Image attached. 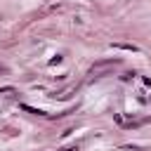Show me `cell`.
<instances>
[{
    "label": "cell",
    "instance_id": "6da1fadb",
    "mask_svg": "<svg viewBox=\"0 0 151 151\" xmlns=\"http://www.w3.org/2000/svg\"><path fill=\"white\" fill-rule=\"evenodd\" d=\"M118 64H120V59H101V61H94V64H92L90 73H92L94 78H101L106 68H113V66H118Z\"/></svg>",
    "mask_w": 151,
    "mask_h": 151
},
{
    "label": "cell",
    "instance_id": "7a4b0ae2",
    "mask_svg": "<svg viewBox=\"0 0 151 151\" xmlns=\"http://www.w3.org/2000/svg\"><path fill=\"white\" fill-rule=\"evenodd\" d=\"M111 47H113V50H125V52H139V47L132 45V42H113Z\"/></svg>",
    "mask_w": 151,
    "mask_h": 151
},
{
    "label": "cell",
    "instance_id": "3957f363",
    "mask_svg": "<svg viewBox=\"0 0 151 151\" xmlns=\"http://www.w3.org/2000/svg\"><path fill=\"white\" fill-rule=\"evenodd\" d=\"M19 109H21V111H28V113H33V116H47L42 109H33V106H28V104H21Z\"/></svg>",
    "mask_w": 151,
    "mask_h": 151
},
{
    "label": "cell",
    "instance_id": "277c9868",
    "mask_svg": "<svg viewBox=\"0 0 151 151\" xmlns=\"http://www.w3.org/2000/svg\"><path fill=\"white\" fill-rule=\"evenodd\" d=\"M59 151H80V144L76 142V144H68V146H61Z\"/></svg>",
    "mask_w": 151,
    "mask_h": 151
},
{
    "label": "cell",
    "instance_id": "5b68a950",
    "mask_svg": "<svg viewBox=\"0 0 151 151\" xmlns=\"http://www.w3.org/2000/svg\"><path fill=\"white\" fill-rule=\"evenodd\" d=\"M50 64H52V66H54V64H61V57H59V54H57V57H52V59H50Z\"/></svg>",
    "mask_w": 151,
    "mask_h": 151
},
{
    "label": "cell",
    "instance_id": "8992f818",
    "mask_svg": "<svg viewBox=\"0 0 151 151\" xmlns=\"http://www.w3.org/2000/svg\"><path fill=\"white\" fill-rule=\"evenodd\" d=\"M12 90H14V87H9V85H7V87H0V94H5V92H12Z\"/></svg>",
    "mask_w": 151,
    "mask_h": 151
},
{
    "label": "cell",
    "instance_id": "52a82bcc",
    "mask_svg": "<svg viewBox=\"0 0 151 151\" xmlns=\"http://www.w3.org/2000/svg\"><path fill=\"white\" fill-rule=\"evenodd\" d=\"M142 80H144V85H146V87H151V78H146V76H144Z\"/></svg>",
    "mask_w": 151,
    "mask_h": 151
},
{
    "label": "cell",
    "instance_id": "ba28073f",
    "mask_svg": "<svg viewBox=\"0 0 151 151\" xmlns=\"http://www.w3.org/2000/svg\"><path fill=\"white\" fill-rule=\"evenodd\" d=\"M0 71H2V68H0Z\"/></svg>",
    "mask_w": 151,
    "mask_h": 151
}]
</instances>
